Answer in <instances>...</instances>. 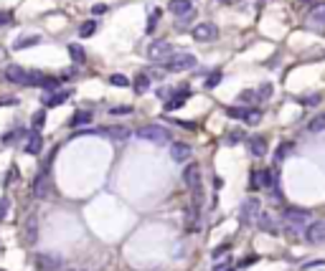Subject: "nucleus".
<instances>
[{"mask_svg":"<svg viewBox=\"0 0 325 271\" xmlns=\"http://www.w3.org/2000/svg\"><path fill=\"white\" fill-rule=\"evenodd\" d=\"M135 134H137L140 140L153 142V145H168V142H170V129H165L163 124H145V127H140Z\"/></svg>","mask_w":325,"mask_h":271,"instance_id":"f257e3e1","label":"nucleus"},{"mask_svg":"<svg viewBox=\"0 0 325 271\" xmlns=\"http://www.w3.org/2000/svg\"><path fill=\"white\" fill-rule=\"evenodd\" d=\"M226 114L231 119H242L247 124H257L259 117H262V111H259L257 107H226Z\"/></svg>","mask_w":325,"mask_h":271,"instance_id":"f03ea898","label":"nucleus"},{"mask_svg":"<svg viewBox=\"0 0 325 271\" xmlns=\"http://www.w3.org/2000/svg\"><path fill=\"white\" fill-rule=\"evenodd\" d=\"M196 66V56L193 54H178V56H170V58H165V71H188V69H193Z\"/></svg>","mask_w":325,"mask_h":271,"instance_id":"7ed1b4c3","label":"nucleus"},{"mask_svg":"<svg viewBox=\"0 0 325 271\" xmlns=\"http://www.w3.org/2000/svg\"><path fill=\"white\" fill-rule=\"evenodd\" d=\"M36 269L38 271H59L61 266H64V261H61V256H56V254H36Z\"/></svg>","mask_w":325,"mask_h":271,"instance_id":"20e7f679","label":"nucleus"},{"mask_svg":"<svg viewBox=\"0 0 325 271\" xmlns=\"http://www.w3.org/2000/svg\"><path fill=\"white\" fill-rule=\"evenodd\" d=\"M259 208H262V203H259L257 198H249V200H244V206H242V213H239V220H242V225H249L259 213H262V211H259Z\"/></svg>","mask_w":325,"mask_h":271,"instance_id":"39448f33","label":"nucleus"},{"mask_svg":"<svg viewBox=\"0 0 325 271\" xmlns=\"http://www.w3.org/2000/svg\"><path fill=\"white\" fill-rule=\"evenodd\" d=\"M170 56H173V43H168V41H155L147 49V58H153V61H165Z\"/></svg>","mask_w":325,"mask_h":271,"instance_id":"423d86ee","label":"nucleus"},{"mask_svg":"<svg viewBox=\"0 0 325 271\" xmlns=\"http://www.w3.org/2000/svg\"><path fill=\"white\" fill-rule=\"evenodd\" d=\"M188 97H191V89L181 86V89H176V92H173V97H168V99H165L163 109H165V111H176V109H181V107L186 104V99H188Z\"/></svg>","mask_w":325,"mask_h":271,"instance_id":"0eeeda50","label":"nucleus"},{"mask_svg":"<svg viewBox=\"0 0 325 271\" xmlns=\"http://www.w3.org/2000/svg\"><path fill=\"white\" fill-rule=\"evenodd\" d=\"M198 228H201V203L193 200V206L186 211V231L196 233Z\"/></svg>","mask_w":325,"mask_h":271,"instance_id":"6e6552de","label":"nucleus"},{"mask_svg":"<svg viewBox=\"0 0 325 271\" xmlns=\"http://www.w3.org/2000/svg\"><path fill=\"white\" fill-rule=\"evenodd\" d=\"M282 216H285L287 223H295V225H305V223L313 220V213L305 211V208H285Z\"/></svg>","mask_w":325,"mask_h":271,"instance_id":"1a4fd4ad","label":"nucleus"},{"mask_svg":"<svg viewBox=\"0 0 325 271\" xmlns=\"http://www.w3.org/2000/svg\"><path fill=\"white\" fill-rule=\"evenodd\" d=\"M183 183H186L191 190L201 185V165H198V163H188V165L183 167Z\"/></svg>","mask_w":325,"mask_h":271,"instance_id":"9d476101","label":"nucleus"},{"mask_svg":"<svg viewBox=\"0 0 325 271\" xmlns=\"http://www.w3.org/2000/svg\"><path fill=\"white\" fill-rule=\"evenodd\" d=\"M216 36H219V28H216L213 23H198L196 28H193V38H196L198 43L216 41Z\"/></svg>","mask_w":325,"mask_h":271,"instance_id":"9b49d317","label":"nucleus"},{"mask_svg":"<svg viewBox=\"0 0 325 271\" xmlns=\"http://www.w3.org/2000/svg\"><path fill=\"white\" fill-rule=\"evenodd\" d=\"M5 79L10 84H18V86H28V71L23 69V66H18V63H10L5 69Z\"/></svg>","mask_w":325,"mask_h":271,"instance_id":"f8f14e48","label":"nucleus"},{"mask_svg":"<svg viewBox=\"0 0 325 271\" xmlns=\"http://www.w3.org/2000/svg\"><path fill=\"white\" fill-rule=\"evenodd\" d=\"M257 183H259V188H264V190H274L277 188V172L272 167L257 170Z\"/></svg>","mask_w":325,"mask_h":271,"instance_id":"ddd939ff","label":"nucleus"},{"mask_svg":"<svg viewBox=\"0 0 325 271\" xmlns=\"http://www.w3.org/2000/svg\"><path fill=\"white\" fill-rule=\"evenodd\" d=\"M305 238L310 243H323L325 241V220H313L305 228Z\"/></svg>","mask_w":325,"mask_h":271,"instance_id":"4468645a","label":"nucleus"},{"mask_svg":"<svg viewBox=\"0 0 325 271\" xmlns=\"http://www.w3.org/2000/svg\"><path fill=\"white\" fill-rule=\"evenodd\" d=\"M41 150H43L41 132H38V129H31L28 140H26V145H23V152H26V155H41Z\"/></svg>","mask_w":325,"mask_h":271,"instance_id":"2eb2a0df","label":"nucleus"},{"mask_svg":"<svg viewBox=\"0 0 325 271\" xmlns=\"http://www.w3.org/2000/svg\"><path fill=\"white\" fill-rule=\"evenodd\" d=\"M191 155H193L191 145H186V142H173V147H170V157H173L176 163H188V160H191Z\"/></svg>","mask_w":325,"mask_h":271,"instance_id":"dca6fc26","label":"nucleus"},{"mask_svg":"<svg viewBox=\"0 0 325 271\" xmlns=\"http://www.w3.org/2000/svg\"><path fill=\"white\" fill-rule=\"evenodd\" d=\"M247 145H249V152L254 157H264L267 152V140L262 137V134H252V137H247Z\"/></svg>","mask_w":325,"mask_h":271,"instance_id":"f3484780","label":"nucleus"},{"mask_svg":"<svg viewBox=\"0 0 325 271\" xmlns=\"http://www.w3.org/2000/svg\"><path fill=\"white\" fill-rule=\"evenodd\" d=\"M49 188H51V183H49V172L43 170V172L36 177V183H33V195H36V198H46V195H49Z\"/></svg>","mask_w":325,"mask_h":271,"instance_id":"a211bd4d","label":"nucleus"},{"mask_svg":"<svg viewBox=\"0 0 325 271\" xmlns=\"http://www.w3.org/2000/svg\"><path fill=\"white\" fill-rule=\"evenodd\" d=\"M38 43H41V36L28 33V36H18L15 43H13V49H15V51H26V49H31V46H38Z\"/></svg>","mask_w":325,"mask_h":271,"instance_id":"6ab92c4d","label":"nucleus"},{"mask_svg":"<svg viewBox=\"0 0 325 271\" xmlns=\"http://www.w3.org/2000/svg\"><path fill=\"white\" fill-rule=\"evenodd\" d=\"M69 97H71V92H69V89H64V92L59 89V92H54L51 97H46V99H43V107H46V109H51V107H59V104H64V102H66Z\"/></svg>","mask_w":325,"mask_h":271,"instance_id":"aec40b11","label":"nucleus"},{"mask_svg":"<svg viewBox=\"0 0 325 271\" xmlns=\"http://www.w3.org/2000/svg\"><path fill=\"white\" fill-rule=\"evenodd\" d=\"M168 10L176 13V15H188V13L193 10V3H191V0H170Z\"/></svg>","mask_w":325,"mask_h":271,"instance_id":"412c9836","label":"nucleus"},{"mask_svg":"<svg viewBox=\"0 0 325 271\" xmlns=\"http://www.w3.org/2000/svg\"><path fill=\"white\" fill-rule=\"evenodd\" d=\"M308 23H310L313 28H323V26H325V5H315V8L310 10Z\"/></svg>","mask_w":325,"mask_h":271,"instance_id":"4be33fe9","label":"nucleus"},{"mask_svg":"<svg viewBox=\"0 0 325 271\" xmlns=\"http://www.w3.org/2000/svg\"><path fill=\"white\" fill-rule=\"evenodd\" d=\"M99 134H104V137H112V140L122 142V140L130 137V129H127V127H107V129H99Z\"/></svg>","mask_w":325,"mask_h":271,"instance_id":"5701e85b","label":"nucleus"},{"mask_svg":"<svg viewBox=\"0 0 325 271\" xmlns=\"http://www.w3.org/2000/svg\"><path fill=\"white\" fill-rule=\"evenodd\" d=\"M92 117H94V114H92V109H79L76 114L69 119V127H81V124H89V122H92Z\"/></svg>","mask_w":325,"mask_h":271,"instance_id":"b1692460","label":"nucleus"},{"mask_svg":"<svg viewBox=\"0 0 325 271\" xmlns=\"http://www.w3.org/2000/svg\"><path fill=\"white\" fill-rule=\"evenodd\" d=\"M23 233H26V241L28 243H36L38 241V220H36V216H31L28 220H26V225H23Z\"/></svg>","mask_w":325,"mask_h":271,"instance_id":"393cba45","label":"nucleus"},{"mask_svg":"<svg viewBox=\"0 0 325 271\" xmlns=\"http://www.w3.org/2000/svg\"><path fill=\"white\" fill-rule=\"evenodd\" d=\"M259 231H262V233H269V236H277V233H279L277 225H274V220H272L267 213H259Z\"/></svg>","mask_w":325,"mask_h":271,"instance_id":"a878e982","label":"nucleus"},{"mask_svg":"<svg viewBox=\"0 0 325 271\" xmlns=\"http://www.w3.org/2000/svg\"><path fill=\"white\" fill-rule=\"evenodd\" d=\"M292 150H295V145H292V142H279V147L274 150V163L287 160V157L292 155Z\"/></svg>","mask_w":325,"mask_h":271,"instance_id":"bb28decb","label":"nucleus"},{"mask_svg":"<svg viewBox=\"0 0 325 271\" xmlns=\"http://www.w3.org/2000/svg\"><path fill=\"white\" fill-rule=\"evenodd\" d=\"M221 79H224L221 69H213V71H208V76H206V81H203V89H216V86L221 84Z\"/></svg>","mask_w":325,"mask_h":271,"instance_id":"cd10ccee","label":"nucleus"},{"mask_svg":"<svg viewBox=\"0 0 325 271\" xmlns=\"http://www.w3.org/2000/svg\"><path fill=\"white\" fill-rule=\"evenodd\" d=\"M132 89H135V94H145L147 89H150V76H147V74H140V76L132 81Z\"/></svg>","mask_w":325,"mask_h":271,"instance_id":"c85d7f7f","label":"nucleus"},{"mask_svg":"<svg viewBox=\"0 0 325 271\" xmlns=\"http://www.w3.org/2000/svg\"><path fill=\"white\" fill-rule=\"evenodd\" d=\"M69 56H71L74 63H84L86 61V54H84V49L79 46V43H69Z\"/></svg>","mask_w":325,"mask_h":271,"instance_id":"c756f323","label":"nucleus"},{"mask_svg":"<svg viewBox=\"0 0 325 271\" xmlns=\"http://www.w3.org/2000/svg\"><path fill=\"white\" fill-rule=\"evenodd\" d=\"M97 33V20H84V23L79 26V36L81 38H92Z\"/></svg>","mask_w":325,"mask_h":271,"instance_id":"7c9ffc66","label":"nucleus"},{"mask_svg":"<svg viewBox=\"0 0 325 271\" xmlns=\"http://www.w3.org/2000/svg\"><path fill=\"white\" fill-rule=\"evenodd\" d=\"M41 89H43V92H59V89H61V79H56V76H43Z\"/></svg>","mask_w":325,"mask_h":271,"instance_id":"2f4dec72","label":"nucleus"},{"mask_svg":"<svg viewBox=\"0 0 325 271\" xmlns=\"http://www.w3.org/2000/svg\"><path fill=\"white\" fill-rule=\"evenodd\" d=\"M325 129V114H318V117H313L310 122H308V132H323Z\"/></svg>","mask_w":325,"mask_h":271,"instance_id":"473e14b6","label":"nucleus"},{"mask_svg":"<svg viewBox=\"0 0 325 271\" xmlns=\"http://www.w3.org/2000/svg\"><path fill=\"white\" fill-rule=\"evenodd\" d=\"M43 122H46V109H38V111H36V114H33V119H31V127L41 132V127H43Z\"/></svg>","mask_w":325,"mask_h":271,"instance_id":"72a5a7b5","label":"nucleus"},{"mask_svg":"<svg viewBox=\"0 0 325 271\" xmlns=\"http://www.w3.org/2000/svg\"><path fill=\"white\" fill-rule=\"evenodd\" d=\"M272 92H274V89H272V84H262V86L257 89V97H259V102H267V99H272Z\"/></svg>","mask_w":325,"mask_h":271,"instance_id":"f704fd0d","label":"nucleus"},{"mask_svg":"<svg viewBox=\"0 0 325 271\" xmlns=\"http://www.w3.org/2000/svg\"><path fill=\"white\" fill-rule=\"evenodd\" d=\"M239 102L254 104V102H259V97H257V92H252V89H244V92H239Z\"/></svg>","mask_w":325,"mask_h":271,"instance_id":"c9c22d12","label":"nucleus"},{"mask_svg":"<svg viewBox=\"0 0 325 271\" xmlns=\"http://www.w3.org/2000/svg\"><path fill=\"white\" fill-rule=\"evenodd\" d=\"M110 84H112V86L125 89V86H130V79H127L125 74H112V76H110Z\"/></svg>","mask_w":325,"mask_h":271,"instance_id":"e433bc0d","label":"nucleus"},{"mask_svg":"<svg viewBox=\"0 0 325 271\" xmlns=\"http://www.w3.org/2000/svg\"><path fill=\"white\" fill-rule=\"evenodd\" d=\"M158 18H160V10H155V13H150V18H147V28H145V33H153V31H155V23H158Z\"/></svg>","mask_w":325,"mask_h":271,"instance_id":"4c0bfd02","label":"nucleus"},{"mask_svg":"<svg viewBox=\"0 0 325 271\" xmlns=\"http://www.w3.org/2000/svg\"><path fill=\"white\" fill-rule=\"evenodd\" d=\"M110 114H132V107L122 104V107H110Z\"/></svg>","mask_w":325,"mask_h":271,"instance_id":"58836bf2","label":"nucleus"},{"mask_svg":"<svg viewBox=\"0 0 325 271\" xmlns=\"http://www.w3.org/2000/svg\"><path fill=\"white\" fill-rule=\"evenodd\" d=\"M20 134H23V129H13V132H5V134H3V145H8V142L18 140Z\"/></svg>","mask_w":325,"mask_h":271,"instance_id":"ea45409f","label":"nucleus"},{"mask_svg":"<svg viewBox=\"0 0 325 271\" xmlns=\"http://www.w3.org/2000/svg\"><path fill=\"white\" fill-rule=\"evenodd\" d=\"M10 23H13V13L10 10H0V28L10 26Z\"/></svg>","mask_w":325,"mask_h":271,"instance_id":"a19ab883","label":"nucleus"},{"mask_svg":"<svg viewBox=\"0 0 325 271\" xmlns=\"http://www.w3.org/2000/svg\"><path fill=\"white\" fill-rule=\"evenodd\" d=\"M107 10H110V5H104V3H97V5L92 8V13H94V15H104Z\"/></svg>","mask_w":325,"mask_h":271,"instance_id":"79ce46f5","label":"nucleus"},{"mask_svg":"<svg viewBox=\"0 0 325 271\" xmlns=\"http://www.w3.org/2000/svg\"><path fill=\"white\" fill-rule=\"evenodd\" d=\"M229 251V243H224V246H219V248H213V259H219L221 254H226Z\"/></svg>","mask_w":325,"mask_h":271,"instance_id":"37998d69","label":"nucleus"},{"mask_svg":"<svg viewBox=\"0 0 325 271\" xmlns=\"http://www.w3.org/2000/svg\"><path fill=\"white\" fill-rule=\"evenodd\" d=\"M318 102H320V97H318V94H310V97L305 99V107H315Z\"/></svg>","mask_w":325,"mask_h":271,"instance_id":"c03bdc74","label":"nucleus"},{"mask_svg":"<svg viewBox=\"0 0 325 271\" xmlns=\"http://www.w3.org/2000/svg\"><path fill=\"white\" fill-rule=\"evenodd\" d=\"M244 137V132H231L229 137H226V142H236V140H242Z\"/></svg>","mask_w":325,"mask_h":271,"instance_id":"a18cd8bd","label":"nucleus"},{"mask_svg":"<svg viewBox=\"0 0 325 271\" xmlns=\"http://www.w3.org/2000/svg\"><path fill=\"white\" fill-rule=\"evenodd\" d=\"M155 94H158L160 99H168V97H170V89H163V86H160V89H155Z\"/></svg>","mask_w":325,"mask_h":271,"instance_id":"49530a36","label":"nucleus"},{"mask_svg":"<svg viewBox=\"0 0 325 271\" xmlns=\"http://www.w3.org/2000/svg\"><path fill=\"white\" fill-rule=\"evenodd\" d=\"M5 211H8V198H3V200H0V218L5 216Z\"/></svg>","mask_w":325,"mask_h":271,"instance_id":"de8ad7c7","label":"nucleus"},{"mask_svg":"<svg viewBox=\"0 0 325 271\" xmlns=\"http://www.w3.org/2000/svg\"><path fill=\"white\" fill-rule=\"evenodd\" d=\"M59 271H81V269H59Z\"/></svg>","mask_w":325,"mask_h":271,"instance_id":"09e8293b","label":"nucleus"},{"mask_svg":"<svg viewBox=\"0 0 325 271\" xmlns=\"http://www.w3.org/2000/svg\"><path fill=\"white\" fill-rule=\"evenodd\" d=\"M300 3H305V5H310V3H313V0H300Z\"/></svg>","mask_w":325,"mask_h":271,"instance_id":"8fccbe9b","label":"nucleus"},{"mask_svg":"<svg viewBox=\"0 0 325 271\" xmlns=\"http://www.w3.org/2000/svg\"><path fill=\"white\" fill-rule=\"evenodd\" d=\"M224 3H229V0H224Z\"/></svg>","mask_w":325,"mask_h":271,"instance_id":"3c124183","label":"nucleus"}]
</instances>
